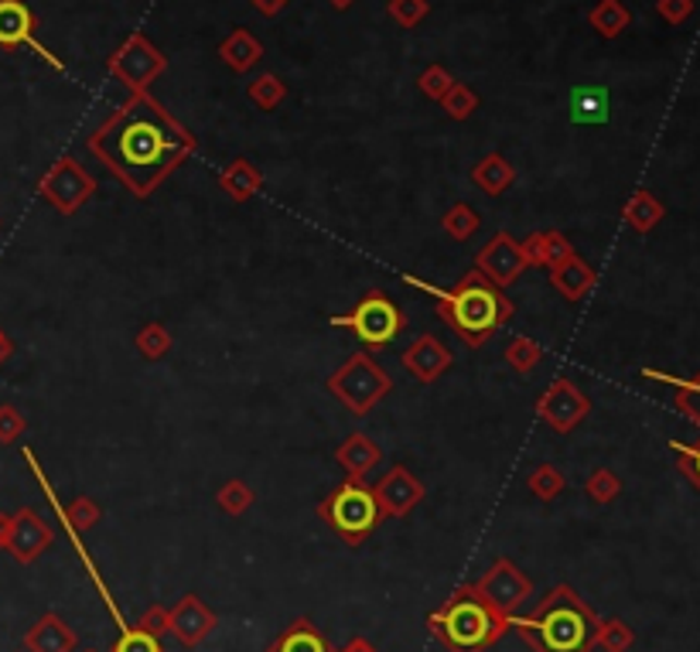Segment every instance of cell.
I'll use <instances>...</instances> for the list:
<instances>
[{"mask_svg": "<svg viewBox=\"0 0 700 652\" xmlns=\"http://www.w3.org/2000/svg\"><path fill=\"white\" fill-rule=\"evenodd\" d=\"M89 150L137 198H147L192 158L198 141L154 96L131 93V99L89 137Z\"/></svg>", "mask_w": 700, "mask_h": 652, "instance_id": "6da1fadb", "label": "cell"}, {"mask_svg": "<svg viewBox=\"0 0 700 652\" xmlns=\"http://www.w3.org/2000/svg\"><path fill=\"white\" fill-rule=\"evenodd\" d=\"M403 280L410 287H418V291L431 294L437 301V315L440 322H445L464 346H485L492 335H496L512 315H516V307L512 301L499 291L496 283H488L479 270H469L458 287H451V291H445V287H434L421 277H413V274H403Z\"/></svg>", "mask_w": 700, "mask_h": 652, "instance_id": "7a4b0ae2", "label": "cell"}, {"mask_svg": "<svg viewBox=\"0 0 700 652\" xmlns=\"http://www.w3.org/2000/svg\"><path fill=\"white\" fill-rule=\"evenodd\" d=\"M509 629L520 632L533 652H591L599 615L581 602L575 588L557 584L530 615L512 618Z\"/></svg>", "mask_w": 700, "mask_h": 652, "instance_id": "3957f363", "label": "cell"}, {"mask_svg": "<svg viewBox=\"0 0 700 652\" xmlns=\"http://www.w3.org/2000/svg\"><path fill=\"white\" fill-rule=\"evenodd\" d=\"M509 621L512 618L492 612L472 584H464L448 597L445 608L427 615V629L451 652H485L509 632Z\"/></svg>", "mask_w": 700, "mask_h": 652, "instance_id": "277c9868", "label": "cell"}, {"mask_svg": "<svg viewBox=\"0 0 700 652\" xmlns=\"http://www.w3.org/2000/svg\"><path fill=\"white\" fill-rule=\"evenodd\" d=\"M318 516L349 546H359L379 527V519H383L376 492L366 482H352V479H346L339 488L328 495V499L318 506Z\"/></svg>", "mask_w": 700, "mask_h": 652, "instance_id": "5b68a950", "label": "cell"}, {"mask_svg": "<svg viewBox=\"0 0 700 652\" xmlns=\"http://www.w3.org/2000/svg\"><path fill=\"white\" fill-rule=\"evenodd\" d=\"M328 389L355 416H366L379 400L390 397L394 379L370 352H352L339 370L328 376Z\"/></svg>", "mask_w": 700, "mask_h": 652, "instance_id": "8992f818", "label": "cell"}, {"mask_svg": "<svg viewBox=\"0 0 700 652\" xmlns=\"http://www.w3.org/2000/svg\"><path fill=\"white\" fill-rule=\"evenodd\" d=\"M331 325L335 328H352L370 349H386L400 335L403 315H400V307L390 298H386L383 291H373V294L362 298L349 311V315H335Z\"/></svg>", "mask_w": 700, "mask_h": 652, "instance_id": "52a82bcc", "label": "cell"}, {"mask_svg": "<svg viewBox=\"0 0 700 652\" xmlns=\"http://www.w3.org/2000/svg\"><path fill=\"white\" fill-rule=\"evenodd\" d=\"M165 72H168V56L158 45H150L141 32H134L110 56V75L131 93H147Z\"/></svg>", "mask_w": 700, "mask_h": 652, "instance_id": "ba28073f", "label": "cell"}, {"mask_svg": "<svg viewBox=\"0 0 700 652\" xmlns=\"http://www.w3.org/2000/svg\"><path fill=\"white\" fill-rule=\"evenodd\" d=\"M38 192L41 198L56 208L59 216H75L80 208L93 198L96 192V181L93 174L75 161V158H59L56 165H51L41 181H38Z\"/></svg>", "mask_w": 700, "mask_h": 652, "instance_id": "9c48e42d", "label": "cell"}, {"mask_svg": "<svg viewBox=\"0 0 700 652\" xmlns=\"http://www.w3.org/2000/svg\"><path fill=\"white\" fill-rule=\"evenodd\" d=\"M472 588H475V594L482 597V602L496 615H503V618H512L516 608H520L527 597L533 594V581L506 557H499L496 564H492Z\"/></svg>", "mask_w": 700, "mask_h": 652, "instance_id": "30bf717a", "label": "cell"}, {"mask_svg": "<svg viewBox=\"0 0 700 652\" xmlns=\"http://www.w3.org/2000/svg\"><path fill=\"white\" fill-rule=\"evenodd\" d=\"M591 410V400L570 379H554L536 400V416L557 434H570Z\"/></svg>", "mask_w": 700, "mask_h": 652, "instance_id": "8fae6325", "label": "cell"}, {"mask_svg": "<svg viewBox=\"0 0 700 652\" xmlns=\"http://www.w3.org/2000/svg\"><path fill=\"white\" fill-rule=\"evenodd\" d=\"M527 253H523V243L512 240L509 232H496L475 256V270L488 280L496 283L499 291H506L509 283L520 280V274L527 270Z\"/></svg>", "mask_w": 700, "mask_h": 652, "instance_id": "7c38bea8", "label": "cell"}, {"mask_svg": "<svg viewBox=\"0 0 700 652\" xmlns=\"http://www.w3.org/2000/svg\"><path fill=\"white\" fill-rule=\"evenodd\" d=\"M51 543H56V530L48 527V519L38 509L24 506V509L11 512V527H8L4 551L17 564H35Z\"/></svg>", "mask_w": 700, "mask_h": 652, "instance_id": "4fadbf2b", "label": "cell"}, {"mask_svg": "<svg viewBox=\"0 0 700 652\" xmlns=\"http://www.w3.org/2000/svg\"><path fill=\"white\" fill-rule=\"evenodd\" d=\"M35 32H38V21H35L32 8L24 4V0H0V48H8V51H14V48H32L35 56L45 59L51 69L65 72V65L35 38Z\"/></svg>", "mask_w": 700, "mask_h": 652, "instance_id": "5bb4252c", "label": "cell"}, {"mask_svg": "<svg viewBox=\"0 0 700 652\" xmlns=\"http://www.w3.org/2000/svg\"><path fill=\"white\" fill-rule=\"evenodd\" d=\"M376 492V503H379V512L383 516H390V519H403L413 512V506H418L424 499V485L413 479L403 464H394L390 472H386L379 479V485L373 488Z\"/></svg>", "mask_w": 700, "mask_h": 652, "instance_id": "9a60e30c", "label": "cell"}, {"mask_svg": "<svg viewBox=\"0 0 700 652\" xmlns=\"http://www.w3.org/2000/svg\"><path fill=\"white\" fill-rule=\"evenodd\" d=\"M213 629L216 615L205 608L198 594H185L174 608H168V632L185 649H195L205 636H213Z\"/></svg>", "mask_w": 700, "mask_h": 652, "instance_id": "2e32d148", "label": "cell"}, {"mask_svg": "<svg viewBox=\"0 0 700 652\" xmlns=\"http://www.w3.org/2000/svg\"><path fill=\"white\" fill-rule=\"evenodd\" d=\"M451 349L440 342L437 335H421V338H413V346L400 355L403 362V370L418 379V383H437L440 376H445L451 370Z\"/></svg>", "mask_w": 700, "mask_h": 652, "instance_id": "e0dca14e", "label": "cell"}, {"mask_svg": "<svg viewBox=\"0 0 700 652\" xmlns=\"http://www.w3.org/2000/svg\"><path fill=\"white\" fill-rule=\"evenodd\" d=\"M75 645H80V636L56 612L41 615L24 636V652H75Z\"/></svg>", "mask_w": 700, "mask_h": 652, "instance_id": "ac0fdd59", "label": "cell"}, {"mask_svg": "<svg viewBox=\"0 0 700 652\" xmlns=\"http://www.w3.org/2000/svg\"><path fill=\"white\" fill-rule=\"evenodd\" d=\"M335 461H339V468L346 472V479H352V482H362L366 479L373 468L383 461V451H379V445L370 437V434H362V431H355V434H349L339 448H335Z\"/></svg>", "mask_w": 700, "mask_h": 652, "instance_id": "d6986e66", "label": "cell"}, {"mask_svg": "<svg viewBox=\"0 0 700 652\" xmlns=\"http://www.w3.org/2000/svg\"><path fill=\"white\" fill-rule=\"evenodd\" d=\"M523 253H527V264L554 270L564 264V259L575 256V246H570V240L564 237V232L547 229V232H530V237L523 240Z\"/></svg>", "mask_w": 700, "mask_h": 652, "instance_id": "ffe728a7", "label": "cell"}, {"mask_svg": "<svg viewBox=\"0 0 700 652\" xmlns=\"http://www.w3.org/2000/svg\"><path fill=\"white\" fill-rule=\"evenodd\" d=\"M594 280H599V274L591 270V264H584V259L575 253L570 259H564L560 267H554L551 270V283H554V291L560 294V298H567V301H581L591 287H594Z\"/></svg>", "mask_w": 700, "mask_h": 652, "instance_id": "44dd1931", "label": "cell"}, {"mask_svg": "<svg viewBox=\"0 0 700 652\" xmlns=\"http://www.w3.org/2000/svg\"><path fill=\"white\" fill-rule=\"evenodd\" d=\"M219 189L232 198V202H250L256 192L264 189V174L256 171L253 161L246 158H237V161H229L222 171H219Z\"/></svg>", "mask_w": 700, "mask_h": 652, "instance_id": "7402d4cb", "label": "cell"}, {"mask_svg": "<svg viewBox=\"0 0 700 652\" xmlns=\"http://www.w3.org/2000/svg\"><path fill=\"white\" fill-rule=\"evenodd\" d=\"M219 59L232 69V72H250L253 65H261L264 59V45L256 41L246 28H237V32H229L226 41L219 45Z\"/></svg>", "mask_w": 700, "mask_h": 652, "instance_id": "603a6c76", "label": "cell"}, {"mask_svg": "<svg viewBox=\"0 0 700 652\" xmlns=\"http://www.w3.org/2000/svg\"><path fill=\"white\" fill-rule=\"evenodd\" d=\"M663 216H666L663 202H660L653 192H645V189L632 192V195H629V202L621 205V219H626V222H629V229H632V232H639V237H645V232H653V229L663 222Z\"/></svg>", "mask_w": 700, "mask_h": 652, "instance_id": "cb8c5ba5", "label": "cell"}, {"mask_svg": "<svg viewBox=\"0 0 700 652\" xmlns=\"http://www.w3.org/2000/svg\"><path fill=\"white\" fill-rule=\"evenodd\" d=\"M575 123H608V89L605 86H578L567 99Z\"/></svg>", "mask_w": 700, "mask_h": 652, "instance_id": "d4e9b609", "label": "cell"}, {"mask_svg": "<svg viewBox=\"0 0 700 652\" xmlns=\"http://www.w3.org/2000/svg\"><path fill=\"white\" fill-rule=\"evenodd\" d=\"M472 181H475V189H482L485 195H503L516 181V168L503 158L499 150H492L472 168Z\"/></svg>", "mask_w": 700, "mask_h": 652, "instance_id": "484cf974", "label": "cell"}, {"mask_svg": "<svg viewBox=\"0 0 700 652\" xmlns=\"http://www.w3.org/2000/svg\"><path fill=\"white\" fill-rule=\"evenodd\" d=\"M267 652H331L328 642L322 639V632L311 625V618H294Z\"/></svg>", "mask_w": 700, "mask_h": 652, "instance_id": "4316f807", "label": "cell"}, {"mask_svg": "<svg viewBox=\"0 0 700 652\" xmlns=\"http://www.w3.org/2000/svg\"><path fill=\"white\" fill-rule=\"evenodd\" d=\"M642 376L656 379V383H669L673 389H677V410L700 427V373L693 379H677V376L660 373V370H642Z\"/></svg>", "mask_w": 700, "mask_h": 652, "instance_id": "83f0119b", "label": "cell"}, {"mask_svg": "<svg viewBox=\"0 0 700 652\" xmlns=\"http://www.w3.org/2000/svg\"><path fill=\"white\" fill-rule=\"evenodd\" d=\"M588 24L602 38H618L632 24V14H629L626 4H621V0H599V4H594L591 14H588Z\"/></svg>", "mask_w": 700, "mask_h": 652, "instance_id": "f1b7e54d", "label": "cell"}, {"mask_svg": "<svg viewBox=\"0 0 700 652\" xmlns=\"http://www.w3.org/2000/svg\"><path fill=\"white\" fill-rule=\"evenodd\" d=\"M250 102L256 110H277L283 99H288V86H283V80L280 75H274V72H264V75H256V80L250 83Z\"/></svg>", "mask_w": 700, "mask_h": 652, "instance_id": "f546056e", "label": "cell"}, {"mask_svg": "<svg viewBox=\"0 0 700 652\" xmlns=\"http://www.w3.org/2000/svg\"><path fill=\"white\" fill-rule=\"evenodd\" d=\"M440 226H445V232L451 240H458V243H469L475 232H479V226H482V219H479V213L469 205V202H458V205H451L448 213H445V219H440Z\"/></svg>", "mask_w": 700, "mask_h": 652, "instance_id": "4dcf8cb0", "label": "cell"}, {"mask_svg": "<svg viewBox=\"0 0 700 652\" xmlns=\"http://www.w3.org/2000/svg\"><path fill=\"white\" fill-rule=\"evenodd\" d=\"M134 346H137V352H141L144 359L158 362V359H165V355L174 349V338H171V331H168L161 322H147V325L137 331Z\"/></svg>", "mask_w": 700, "mask_h": 652, "instance_id": "1f68e13d", "label": "cell"}, {"mask_svg": "<svg viewBox=\"0 0 700 652\" xmlns=\"http://www.w3.org/2000/svg\"><path fill=\"white\" fill-rule=\"evenodd\" d=\"M636 642V632L621 618H599L594 629V645H602L605 652H629Z\"/></svg>", "mask_w": 700, "mask_h": 652, "instance_id": "d6a6232c", "label": "cell"}, {"mask_svg": "<svg viewBox=\"0 0 700 652\" xmlns=\"http://www.w3.org/2000/svg\"><path fill=\"white\" fill-rule=\"evenodd\" d=\"M540 359H543V349L533 342V338H527V335H516L512 342L506 346V362L520 376H530L540 366Z\"/></svg>", "mask_w": 700, "mask_h": 652, "instance_id": "836d02e7", "label": "cell"}, {"mask_svg": "<svg viewBox=\"0 0 700 652\" xmlns=\"http://www.w3.org/2000/svg\"><path fill=\"white\" fill-rule=\"evenodd\" d=\"M584 492H588L591 503L608 506L621 495V479L612 472V468H594V472L588 475V482H584Z\"/></svg>", "mask_w": 700, "mask_h": 652, "instance_id": "e575fe53", "label": "cell"}, {"mask_svg": "<svg viewBox=\"0 0 700 652\" xmlns=\"http://www.w3.org/2000/svg\"><path fill=\"white\" fill-rule=\"evenodd\" d=\"M253 488L246 485V482H240V479H229L219 492H216V503H219V509L226 512V516H243V512H250V506H253Z\"/></svg>", "mask_w": 700, "mask_h": 652, "instance_id": "d590c367", "label": "cell"}, {"mask_svg": "<svg viewBox=\"0 0 700 652\" xmlns=\"http://www.w3.org/2000/svg\"><path fill=\"white\" fill-rule=\"evenodd\" d=\"M527 485H530V492L536 495L540 503H554L557 495L564 492L567 479L560 475V468H557V464H540L536 472L527 479Z\"/></svg>", "mask_w": 700, "mask_h": 652, "instance_id": "8d00e7d4", "label": "cell"}, {"mask_svg": "<svg viewBox=\"0 0 700 652\" xmlns=\"http://www.w3.org/2000/svg\"><path fill=\"white\" fill-rule=\"evenodd\" d=\"M440 107H445V113L451 120H469L479 110V96H475V89H469L464 83H455L445 93V99H440Z\"/></svg>", "mask_w": 700, "mask_h": 652, "instance_id": "74e56055", "label": "cell"}, {"mask_svg": "<svg viewBox=\"0 0 700 652\" xmlns=\"http://www.w3.org/2000/svg\"><path fill=\"white\" fill-rule=\"evenodd\" d=\"M386 14H390L400 28H418V24L431 14V0H390Z\"/></svg>", "mask_w": 700, "mask_h": 652, "instance_id": "f35d334b", "label": "cell"}, {"mask_svg": "<svg viewBox=\"0 0 700 652\" xmlns=\"http://www.w3.org/2000/svg\"><path fill=\"white\" fill-rule=\"evenodd\" d=\"M418 86H421V93L427 96V99H445V93L455 86V75L445 69V65H431V69H424L421 72V80H418Z\"/></svg>", "mask_w": 700, "mask_h": 652, "instance_id": "ab89813d", "label": "cell"}, {"mask_svg": "<svg viewBox=\"0 0 700 652\" xmlns=\"http://www.w3.org/2000/svg\"><path fill=\"white\" fill-rule=\"evenodd\" d=\"M113 652H165L161 639L158 636H147L144 629H123L120 639L113 642Z\"/></svg>", "mask_w": 700, "mask_h": 652, "instance_id": "60d3db41", "label": "cell"}, {"mask_svg": "<svg viewBox=\"0 0 700 652\" xmlns=\"http://www.w3.org/2000/svg\"><path fill=\"white\" fill-rule=\"evenodd\" d=\"M669 448H673V455H677L680 472L700 488V440H697V445H684V440H669Z\"/></svg>", "mask_w": 700, "mask_h": 652, "instance_id": "b9f144b4", "label": "cell"}, {"mask_svg": "<svg viewBox=\"0 0 700 652\" xmlns=\"http://www.w3.org/2000/svg\"><path fill=\"white\" fill-rule=\"evenodd\" d=\"M28 431V421H24V413L11 403L0 407V445H14V440Z\"/></svg>", "mask_w": 700, "mask_h": 652, "instance_id": "7bdbcfd3", "label": "cell"}, {"mask_svg": "<svg viewBox=\"0 0 700 652\" xmlns=\"http://www.w3.org/2000/svg\"><path fill=\"white\" fill-rule=\"evenodd\" d=\"M137 629H144L147 636H165L168 632V608H161V605H150L141 618H137Z\"/></svg>", "mask_w": 700, "mask_h": 652, "instance_id": "ee69618b", "label": "cell"}, {"mask_svg": "<svg viewBox=\"0 0 700 652\" xmlns=\"http://www.w3.org/2000/svg\"><path fill=\"white\" fill-rule=\"evenodd\" d=\"M656 11L666 24H684L693 14V0H656Z\"/></svg>", "mask_w": 700, "mask_h": 652, "instance_id": "f6af8a7d", "label": "cell"}, {"mask_svg": "<svg viewBox=\"0 0 700 652\" xmlns=\"http://www.w3.org/2000/svg\"><path fill=\"white\" fill-rule=\"evenodd\" d=\"M250 4L261 17H277L283 8H288V0H250Z\"/></svg>", "mask_w": 700, "mask_h": 652, "instance_id": "bcb514c9", "label": "cell"}, {"mask_svg": "<svg viewBox=\"0 0 700 652\" xmlns=\"http://www.w3.org/2000/svg\"><path fill=\"white\" fill-rule=\"evenodd\" d=\"M11 355H14V342L8 338V331L0 328V366H4V362H8Z\"/></svg>", "mask_w": 700, "mask_h": 652, "instance_id": "7dc6e473", "label": "cell"}, {"mask_svg": "<svg viewBox=\"0 0 700 652\" xmlns=\"http://www.w3.org/2000/svg\"><path fill=\"white\" fill-rule=\"evenodd\" d=\"M339 652H379V649H376V645H370L366 639H352V642H349L346 649H339Z\"/></svg>", "mask_w": 700, "mask_h": 652, "instance_id": "c3c4849f", "label": "cell"}, {"mask_svg": "<svg viewBox=\"0 0 700 652\" xmlns=\"http://www.w3.org/2000/svg\"><path fill=\"white\" fill-rule=\"evenodd\" d=\"M8 527H11V512H0V551H4V540H8Z\"/></svg>", "mask_w": 700, "mask_h": 652, "instance_id": "681fc988", "label": "cell"}, {"mask_svg": "<svg viewBox=\"0 0 700 652\" xmlns=\"http://www.w3.org/2000/svg\"><path fill=\"white\" fill-rule=\"evenodd\" d=\"M328 4H331L335 11H349V8L355 4V0H328Z\"/></svg>", "mask_w": 700, "mask_h": 652, "instance_id": "f907efd6", "label": "cell"}, {"mask_svg": "<svg viewBox=\"0 0 700 652\" xmlns=\"http://www.w3.org/2000/svg\"><path fill=\"white\" fill-rule=\"evenodd\" d=\"M83 652H99V649H83Z\"/></svg>", "mask_w": 700, "mask_h": 652, "instance_id": "816d5d0a", "label": "cell"}]
</instances>
